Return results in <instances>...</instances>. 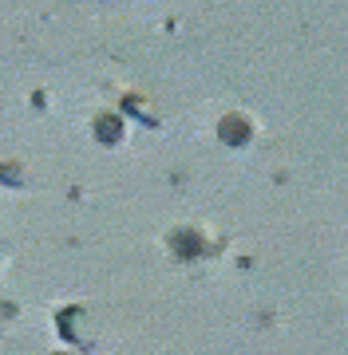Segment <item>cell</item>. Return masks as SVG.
<instances>
[{
  "instance_id": "obj_1",
  "label": "cell",
  "mask_w": 348,
  "mask_h": 355,
  "mask_svg": "<svg viewBox=\"0 0 348 355\" xmlns=\"http://www.w3.org/2000/svg\"><path fill=\"white\" fill-rule=\"evenodd\" d=\"M99 135H103V139H107V135L115 139V135H119V127H115V123H103V127H99Z\"/></svg>"
}]
</instances>
